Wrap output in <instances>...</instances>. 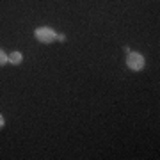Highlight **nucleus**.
<instances>
[{
	"label": "nucleus",
	"mask_w": 160,
	"mask_h": 160,
	"mask_svg": "<svg viewBox=\"0 0 160 160\" xmlns=\"http://www.w3.org/2000/svg\"><path fill=\"white\" fill-rule=\"evenodd\" d=\"M34 36H36V39L39 43H43V45H50V43H53L57 39V32L52 27H39V29H36Z\"/></svg>",
	"instance_id": "obj_1"
},
{
	"label": "nucleus",
	"mask_w": 160,
	"mask_h": 160,
	"mask_svg": "<svg viewBox=\"0 0 160 160\" xmlns=\"http://www.w3.org/2000/svg\"><path fill=\"white\" fill-rule=\"evenodd\" d=\"M126 66H128L132 71H141V69L146 66V59H144V55H141L137 52H128Z\"/></svg>",
	"instance_id": "obj_2"
},
{
	"label": "nucleus",
	"mask_w": 160,
	"mask_h": 160,
	"mask_svg": "<svg viewBox=\"0 0 160 160\" xmlns=\"http://www.w3.org/2000/svg\"><path fill=\"white\" fill-rule=\"evenodd\" d=\"M7 57H9V62L11 64H22V61H23L22 52H12L11 55H7Z\"/></svg>",
	"instance_id": "obj_3"
},
{
	"label": "nucleus",
	"mask_w": 160,
	"mask_h": 160,
	"mask_svg": "<svg viewBox=\"0 0 160 160\" xmlns=\"http://www.w3.org/2000/svg\"><path fill=\"white\" fill-rule=\"evenodd\" d=\"M9 62V57H7V53L2 48H0V66H6V64Z\"/></svg>",
	"instance_id": "obj_4"
},
{
	"label": "nucleus",
	"mask_w": 160,
	"mask_h": 160,
	"mask_svg": "<svg viewBox=\"0 0 160 160\" xmlns=\"http://www.w3.org/2000/svg\"><path fill=\"white\" fill-rule=\"evenodd\" d=\"M4 126H6V119H4V116L0 114V130H2Z\"/></svg>",
	"instance_id": "obj_5"
},
{
	"label": "nucleus",
	"mask_w": 160,
	"mask_h": 160,
	"mask_svg": "<svg viewBox=\"0 0 160 160\" xmlns=\"http://www.w3.org/2000/svg\"><path fill=\"white\" fill-rule=\"evenodd\" d=\"M57 39L59 41H66V36H64V34H57Z\"/></svg>",
	"instance_id": "obj_6"
}]
</instances>
